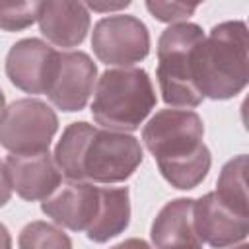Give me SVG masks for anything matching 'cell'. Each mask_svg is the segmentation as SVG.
Masks as SVG:
<instances>
[{
  "label": "cell",
  "instance_id": "cell-12",
  "mask_svg": "<svg viewBox=\"0 0 249 249\" xmlns=\"http://www.w3.org/2000/svg\"><path fill=\"white\" fill-rule=\"evenodd\" d=\"M99 187L86 181H70L60 185L49 198L41 202V210L62 228L72 231L88 230L97 214Z\"/></svg>",
  "mask_w": 249,
  "mask_h": 249
},
{
  "label": "cell",
  "instance_id": "cell-21",
  "mask_svg": "<svg viewBox=\"0 0 249 249\" xmlns=\"http://www.w3.org/2000/svg\"><path fill=\"white\" fill-rule=\"evenodd\" d=\"M10 198H12V185H10V179H8L6 163L0 160V206L10 202Z\"/></svg>",
  "mask_w": 249,
  "mask_h": 249
},
{
  "label": "cell",
  "instance_id": "cell-22",
  "mask_svg": "<svg viewBox=\"0 0 249 249\" xmlns=\"http://www.w3.org/2000/svg\"><path fill=\"white\" fill-rule=\"evenodd\" d=\"M111 249H152L144 239H136V237H130V239H124L117 245H113Z\"/></svg>",
  "mask_w": 249,
  "mask_h": 249
},
{
  "label": "cell",
  "instance_id": "cell-24",
  "mask_svg": "<svg viewBox=\"0 0 249 249\" xmlns=\"http://www.w3.org/2000/svg\"><path fill=\"white\" fill-rule=\"evenodd\" d=\"M0 249H12V237L10 231L6 230V226L0 224Z\"/></svg>",
  "mask_w": 249,
  "mask_h": 249
},
{
  "label": "cell",
  "instance_id": "cell-11",
  "mask_svg": "<svg viewBox=\"0 0 249 249\" xmlns=\"http://www.w3.org/2000/svg\"><path fill=\"white\" fill-rule=\"evenodd\" d=\"M4 163L12 191L23 200H45L60 187L62 173L49 152L10 154Z\"/></svg>",
  "mask_w": 249,
  "mask_h": 249
},
{
  "label": "cell",
  "instance_id": "cell-25",
  "mask_svg": "<svg viewBox=\"0 0 249 249\" xmlns=\"http://www.w3.org/2000/svg\"><path fill=\"white\" fill-rule=\"evenodd\" d=\"M4 109H6V99H4V93H2V89H0V119H2V115H4Z\"/></svg>",
  "mask_w": 249,
  "mask_h": 249
},
{
  "label": "cell",
  "instance_id": "cell-2",
  "mask_svg": "<svg viewBox=\"0 0 249 249\" xmlns=\"http://www.w3.org/2000/svg\"><path fill=\"white\" fill-rule=\"evenodd\" d=\"M249 80V35L243 21H224L210 29L193 53V82L202 97L230 99Z\"/></svg>",
  "mask_w": 249,
  "mask_h": 249
},
{
  "label": "cell",
  "instance_id": "cell-3",
  "mask_svg": "<svg viewBox=\"0 0 249 249\" xmlns=\"http://www.w3.org/2000/svg\"><path fill=\"white\" fill-rule=\"evenodd\" d=\"M154 107L156 91L146 70L111 68L99 76L91 115L105 130H136Z\"/></svg>",
  "mask_w": 249,
  "mask_h": 249
},
{
  "label": "cell",
  "instance_id": "cell-5",
  "mask_svg": "<svg viewBox=\"0 0 249 249\" xmlns=\"http://www.w3.org/2000/svg\"><path fill=\"white\" fill-rule=\"evenodd\" d=\"M56 128V113L47 103L23 97L4 109L0 119V146L18 156L49 152Z\"/></svg>",
  "mask_w": 249,
  "mask_h": 249
},
{
  "label": "cell",
  "instance_id": "cell-16",
  "mask_svg": "<svg viewBox=\"0 0 249 249\" xmlns=\"http://www.w3.org/2000/svg\"><path fill=\"white\" fill-rule=\"evenodd\" d=\"M95 126L80 121V123H72L64 128L56 148H54V161L60 169V173L70 179V181H84V154L88 148V142L91 140V136L95 134Z\"/></svg>",
  "mask_w": 249,
  "mask_h": 249
},
{
  "label": "cell",
  "instance_id": "cell-27",
  "mask_svg": "<svg viewBox=\"0 0 249 249\" xmlns=\"http://www.w3.org/2000/svg\"><path fill=\"white\" fill-rule=\"evenodd\" d=\"M233 249H249V245H247V243H241V245H237V247H233Z\"/></svg>",
  "mask_w": 249,
  "mask_h": 249
},
{
  "label": "cell",
  "instance_id": "cell-13",
  "mask_svg": "<svg viewBox=\"0 0 249 249\" xmlns=\"http://www.w3.org/2000/svg\"><path fill=\"white\" fill-rule=\"evenodd\" d=\"M37 21L47 41L62 49L80 45L89 31V12L82 2H39Z\"/></svg>",
  "mask_w": 249,
  "mask_h": 249
},
{
  "label": "cell",
  "instance_id": "cell-26",
  "mask_svg": "<svg viewBox=\"0 0 249 249\" xmlns=\"http://www.w3.org/2000/svg\"><path fill=\"white\" fill-rule=\"evenodd\" d=\"M179 249H202L200 245H189V247H179Z\"/></svg>",
  "mask_w": 249,
  "mask_h": 249
},
{
  "label": "cell",
  "instance_id": "cell-14",
  "mask_svg": "<svg viewBox=\"0 0 249 249\" xmlns=\"http://www.w3.org/2000/svg\"><path fill=\"white\" fill-rule=\"evenodd\" d=\"M193 206V198H175L158 212L150 231L156 249H179L189 245H200L195 231Z\"/></svg>",
  "mask_w": 249,
  "mask_h": 249
},
{
  "label": "cell",
  "instance_id": "cell-15",
  "mask_svg": "<svg viewBox=\"0 0 249 249\" xmlns=\"http://www.w3.org/2000/svg\"><path fill=\"white\" fill-rule=\"evenodd\" d=\"M130 222V198L126 187H99V206L91 226L86 230L95 243H105L126 230Z\"/></svg>",
  "mask_w": 249,
  "mask_h": 249
},
{
  "label": "cell",
  "instance_id": "cell-18",
  "mask_svg": "<svg viewBox=\"0 0 249 249\" xmlns=\"http://www.w3.org/2000/svg\"><path fill=\"white\" fill-rule=\"evenodd\" d=\"M19 249H72L68 233L49 222L27 224L18 237Z\"/></svg>",
  "mask_w": 249,
  "mask_h": 249
},
{
  "label": "cell",
  "instance_id": "cell-23",
  "mask_svg": "<svg viewBox=\"0 0 249 249\" xmlns=\"http://www.w3.org/2000/svg\"><path fill=\"white\" fill-rule=\"evenodd\" d=\"M130 2H117V4H95V2H89L86 4V8H91V10H97V12H111V10H123V8H128Z\"/></svg>",
  "mask_w": 249,
  "mask_h": 249
},
{
  "label": "cell",
  "instance_id": "cell-10",
  "mask_svg": "<svg viewBox=\"0 0 249 249\" xmlns=\"http://www.w3.org/2000/svg\"><path fill=\"white\" fill-rule=\"evenodd\" d=\"M193 220L198 241H204L214 249L235 245L249 233V218L228 208L216 193H208L195 200Z\"/></svg>",
  "mask_w": 249,
  "mask_h": 249
},
{
  "label": "cell",
  "instance_id": "cell-8",
  "mask_svg": "<svg viewBox=\"0 0 249 249\" xmlns=\"http://www.w3.org/2000/svg\"><path fill=\"white\" fill-rule=\"evenodd\" d=\"M58 54L41 39H21L8 51L6 76L25 93H47L56 74Z\"/></svg>",
  "mask_w": 249,
  "mask_h": 249
},
{
  "label": "cell",
  "instance_id": "cell-19",
  "mask_svg": "<svg viewBox=\"0 0 249 249\" xmlns=\"http://www.w3.org/2000/svg\"><path fill=\"white\" fill-rule=\"evenodd\" d=\"M39 2H0V29L21 31L37 21Z\"/></svg>",
  "mask_w": 249,
  "mask_h": 249
},
{
  "label": "cell",
  "instance_id": "cell-9",
  "mask_svg": "<svg viewBox=\"0 0 249 249\" xmlns=\"http://www.w3.org/2000/svg\"><path fill=\"white\" fill-rule=\"evenodd\" d=\"M97 80L95 62L82 51H68L58 54L56 74L47 91L51 103L66 113L86 107Z\"/></svg>",
  "mask_w": 249,
  "mask_h": 249
},
{
  "label": "cell",
  "instance_id": "cell-17",
  "mask_svg": "<svg viewBox=\"0 0 249 249\" xmlns=\"http://www.w3.org/2000/svg\"><path fill=\"white\" fill-rule=\"evenodd\" d=\"M216 196L239 216L249 218V202H247V156L241 154L230 160L218 177Z\"/></svg>",
  "mask_w": 249,
  "mask_h": 249
},
{
  "label": "cell",
  "instance_id": "cell-1",
  "mask_svg": "<svg viewBox=\"0 0 249 249\" xmlns=\"http://www.w3.org/2000/svg\"><path fill=\"white\" fill-rule=\"evenodd\" d=\"M202 119L191 109H161L142 130L163 179L181 191L195 189L210 171V150L202 142Z\"/></svg>",
  "mask_w": 249,
  "mask_h": 249
},
{
  "label": "cell",
  "instance_id": "cell-7",
  "mask_svg": "<svg viewBox=\"0 0 249 249\" xmlns=\"http://www.w3.org/2000/svg\"><path fill=\"white\" fill-rule=\"evenodd\" d=\"M91 47L103 64L130 68L148 56L150 33L138 18L115 14L101 18L95 23Z\"/></svg>",
  "mask_w": 249,
  "mask_h": 249
},
{
  "label": "cell",
  "instance_id": "cell-20",
  "mask_svg": "<svg viewBox=\"0 0 249 249\" xmlns=\"http://www.w3.org/2000/svg\"><path fill=\"white\" fill-rule=\"evenodd\" d=\"M198 4H187V2H146L148 12L158 19L165 23H181L183 19L191 18L195 14Z\"/></svg>",
  "mask_w": 249,
  "mask_h": 249
},
{
  "label": "cell",
  "instance_id": "cell-4",
  "mask_svg": "<svg viewBox=\"0 0 249 249\" xmlns=\"http://www.w3.org/2000/svg\"><path fill=\"white\" fill-rule=\"evenodd\" d=\"M204 39L196 23L181 21L169 25L158 41V84L161 97L171 107L191 109L202 101L193 82V53Z\"/></svg>",
  "mask_w": 249,
  "mask_h": 249
},
{
  "label": "cell",
  "instance_id": "cell-6",
  "mask_svg": "<svg viewBox=\"0 0 249 249\" xmlns=\"http://www.w3.org/2000/svg\"><path fill=\"white\" fill-rule=\"evenodd\" d=\"M140 142L117 130H95L84 154V177L95 183H121L142 163Z\"/></svg>",
  "mask_w": 249,
  "mask_h": 249
}]
</instances>
